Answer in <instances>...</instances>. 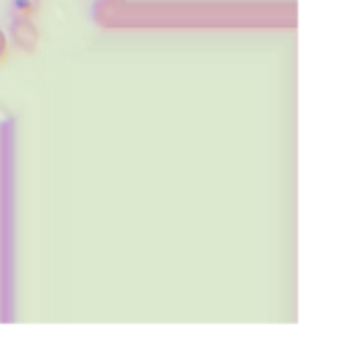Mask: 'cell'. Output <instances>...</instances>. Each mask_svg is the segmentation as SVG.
<instances>
[{
    "label": "cell",
    "mask_w": 356,
    "mask_h": 340,
    "mask_svg": "<svg viewBox=\"0 0 356 340\" xmlns=\"http://www.w3.org/2000/svg\"><path fill=\"white\" fill-rule=\"evenodd\" d=\"M7 38L26 54H33L40 44V31H38V26H35L33 17H26V14H19V12L12 14L10 28H7Z\"/></svg>",
    "instance_id": "6da1fadb"
},
{
    "label": "cell",
    "mask_w": 356,
    "mask_h": 340,
    "mask_svg": "<svg viewBox=\"0 0 356 340\" xmlns=\"http://www.w3.org/2000/svg\"><path fill=\"white\" fill-rule=\"evenodd\" d=\"M40 7V0H14V12L26 14V17H33Z\"/></svg>",
    "instance_id": "7a4b0ae2"
},
{
    "label": "cell",
    "mask_w": 356,
    "mask_h": 340,
    "mask_svg": "<svg viewBox=\"0 0 356 340\" xmlns=\"http://www.w3.org/2000/svg\"><path fill=\"white\" fill-rule=\"evenodd\" d=\"M10 60V38H7V31L0 28V65Z\"/></svg>",
    "instance_id": "3957f363"
}]
</instances>
